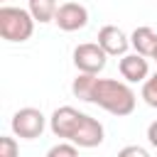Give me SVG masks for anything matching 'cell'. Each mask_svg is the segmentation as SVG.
I'll return each instance as SVG.
<instances>
[{
  "label": "cell",
  "instance_id": "1",
  "mask_svg": "<svg viewBox=\"0 0 157 157\" xmlns=\"http://www.w3.org/2000/svg\"><path fill=\"white\" fill-rule=\"evenodd\" d=\"M88 103H96L98 108H103V110L110 113V115L125 118V115H130V113L135 110L137 96H135V91L130 88L128 81L98 78V76H96V81H93V86H91Z\"/></svg>",
  "mask_w": 157,
  "mask_h": 157
},
{
  "label": "cell",
  "instance_id": "7",
  "mask_svg": "<svg viewBox=\"0 0 157 157\" xmlns=\"http://www.w3.org/2000/svg\"><path fill=\"white\" fill-rule=\"evenodd\" d=\"M98 44L103 47V52H105L108 56H123V54H128V49H130V37H128L120 27L105 25V27L98 29Z\"/></svg>",
  "mask_w": 157,
  "mask_h": 157
},
{
  "label": "cell",
  "instance_id": "17",
  "mask_svg": "<svg viewBox=\"0 0 157 157\" xmlns=\"http://www.w3.org/2000/svg\"><path fill=\"white\" fill-rule=\"evenodd\" d=\"M155 61H157V56H155Z\"/></svg>",
  "mask_w": 157,
  "mask_h": 157
},
{
  "label": "cell",
  "instance_id": "5",
  "mask_svg": "<svg viewBox=\"0 0 157 157\" xmlns=\"http://www.w3.org/2000/svg\"><path fill=\"white\" fill-rule=\"evenodd\" d=\"M108 54L103 52V47L98 42H83L74 49V66L78 69V74H101L105 69Z\"/></svg>",
  "mask_w": 157,
  "mask_h": 157
},
{
  "label": "cell",
  "instance_id": "11",
  "mask_svg": "<svg viewBox=\"0 0 157 157\" xmlns=\"http://www.w3.org/2000/svg\"><path fill=\"white\" fill-rule=\"evenodd\" d=\"M27 10L39 25H47V22H54L59 2L56 0H27Z\"/></svg>",
  "mask_w": 157,
  "mask_h": 157
},
{
  "label": "cell",
  "instance_id": "9",
  "mask_svg": "<svg viewBox=\"0 0 157 157\" xmlns=\"http://www.w3.org/2000/svg\"><path fill=\"white\" fill-rule=\"evenodd\" d=\"M103 137H105V130H103V125L96 120V118H91L88 113H86V118H83V123H81V128H78V132L74 135V145L76 147H86V150H91V147H98L101 142H103Z\"/></svg>",
  "mask_w": 157,
  "mask_h": 157
},
{
  "label": "cell",
  "instance_id": "15",
  "mask_svg": "<svg viewBox=\"0 0 157 157\" xmlns=\"http://www.w3.org/2000/svg\"><path fill=\"white\" fill-rule=\"evenodd\" d=\"M115 157H150V152L145 147H140V145H125Z\"/></svg>",
  "mask_w": 157,
  "mask_h": 157
},
{
  "label": "cell",
  "instance_id": "4",
  "mask_svg": "<svg viewBox=\"0 0 157 157\" xmlns=\"http://www.w3.org/2000/svg\"><path fill=\"white\" fill-rule=\"evenodd\" d=\"M83 118H86V113H81V110H76L74 105H59L54 113H52V118H49V130L56 135V137H61V140H74V135L78 132V128H81V123H83Z\"/></svg>",
  "mask_w": 157,
  "mask_h": 157
},
{
  "label": "cell",
  "instance_id": "3",
  "mask_svg": "<svg viewBox=\"0 0 157 157\" xmlns=\"http://www.w3.org/2000/svg\"><path fill=\"white\" fill-rule=\"evenodd\" d=\"M10 128H12L15 137H20V140H37V137H42V132L47 128V118L39 108L27 105V108H20L12 115Z\"/></svg>",
  "mask_w": 157,
  "mask_h": 157
},
{
  "label": "cell",
  "instance_id": "13",
  "mask_svg": "<svg viewBox=\"0 0 157 157\" xmlns=\"http://www.w3.org/2000/svg\"><path fill=\"white\" fill-rule=\"evenodd\" d=\"M47 157H78V147H76L74 142L66 140V142H59V145L49 147Z\"/></svg>",
  "mask_w": 157,
  "mask_h": 157
},
{
  "label": "cell",
  "instance_id": "10",
  "mask_svg": "<svg viewBox=\"0 0 157 157\" xmlns=\"http://www.w3.org/2000/svg\"><path fill=\"white\" fill-rule=\"evenodd\" d=\"M130 47L137 54L155 59L157 56V32L152 27H135L132 34H130Z\"/></svg>",
  "mask_w": 157,
  "mask_h": 157
},
{
  "label": "cell",
  "instance_id": "2",
  "mask_svg": "<svg viewBox=\"0 0 157 157\" xmlns=\"http://www.w3.org/2000/svg\"><path fill=\"white\" fill-rule=\"evenodd\" d=\"M37 20L25 7L2 5L0 7V34L5 42H27L34 34Z\"/></svg>",
  "mask_w": 157,
  "mask_h": 157
},
{
  "label": "cell",
  "instance_id": "16",
  "mask_svg": "<svg viewBox=\"0 0 157 157\" xmlns=\"http://www.w3.org/2000/svg\"><path fill=\"white\" fill-rule=\"evenodd\" d=\"M147 142H150L152 147H157V120H152V123L147 125Z\"/></svg>",
  "mask_w": 157,
  "mask_h": 157
},
{
  "label": "cell",
  "instance_id": "14",
  "mask_svg": "<svg viewBox=\"0 0 157 157\" xmlns=\"http://www.w3.org/2000/svg\"><path fill=\"white\" fill-rule=\"evenodd\" d=\"M0 157H20V147H17L15 137H10V135L0 137Z\"/></svg>",
  "mask_w": 157,
  "mask_h": 157
},
{
  "label": "cell",
  "instance_id": "6",
  "mask_svg": "<svg viewBox=\"0 0 157 157\" xmlns=\"http://www.w3.org/2000/svg\"><path fill=\"white\" fill-rule=\"evenodd\" d=\"M56 27L61 32H76V29H83L88 25V10L81 5V2H61L59 10H56V17H54Z\"/></svg>",
  "mask_w": 157,
  "mask_h": 157
},
{
  "label": "cell",
  "instance_id": "12",
  "mask_svg": "<svg viewBox=\"0 0 157 157\" xmlns=\"http://www.w3.org/2000/svg\"><path fill=\"white\" fill-rule=\"evenodd\" d=\"M142 101L150 108H157V71L145 78V83H142Z\"/></svg>",
  "mask_w": 157,
  "mask_h": 157
},
{
  "label": "cell",
  "instance_id": "8",
  "mask_svg": "<svg viewBox=\"0 0 157 157\" xmlns=\"http://www.w3.org/2000/svg\"><path fill=\"white\" fill-rule=\"evenodd\" d=\"M118 71L128 83H145V78L150 76V64L147 56L132 52V54H123L118 61Z\"/></svg>",
  "mask_w": 157,
  "mask_h": 157
}]
</instances>
